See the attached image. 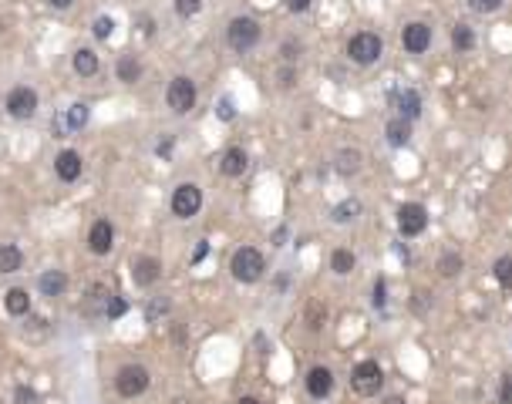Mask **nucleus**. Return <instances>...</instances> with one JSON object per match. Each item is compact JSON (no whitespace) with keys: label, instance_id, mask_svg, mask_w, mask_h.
Instances as JSON below:
<instances>
[{"label":"nucleus","instance_id":"obj_1","mask_svg":"<svg viewBox=\"0 0 512 404\" xmlns=\"http://www.w3.org/2000/svg\"><path fill=\"white\" fill-rule=\"evenodd\" d=\"M230 270H233V280L239 283H256L263 277V270H267V260H263V253L260 249H253V246H243L233 253V260H230Z\"/></svg>","mask_w":512,"mask_h":404},{"label":"nucleus","instance_id":"obj_2","mask_svg":"<svg viewBox=\"0 0 512 404\" xmlns=\"http://www.w3.org/2000/svg\"><path fill=\"white\" fill-rule=\"evenodd\" d=\"M381 384H385V370H381L378 361H361L351 370V388H354L361 398H374L381 391Z\"/></svg>","mask_w":512,"mask_h":404},{"label":"nucleus","instance_id":"obj_3","mask_svg":"<svg viewBox=\"0 0 512 404\" xmlns=\"http://www.w3.org/2000/svg\"><path fill=\"white\" fill-rule=\"evenodd\" d=\"M381 51H385V40L378 38L374 31H361V34H354L348 40V54H351L354 64H374L381 58Z\"/></svg>","mask_w":512,"mask_h":404},{"label":"nucleus","instance_id":"obj_4","mask_svg":"<svg viewBox=\"0 0 512 404\" xmlns=\"http://www.w3.org/2000/svg\"><path fill=\"white\" fill-rule=\"evenodd\" d=\"M226 40L233 51H249L260 44V24L253 17H233L230 27H226Z\"/></svg>","mask_w":512,"mask_h":404},{"label":"nucleus","instance_id":"obj_5","mask_svg":"<svg viewBox=\"0 0 512 404\" xmlns=\"http://www.w3.org/2000/svg\"><path fill=\"white\" fill-rule=\"evenodd\" d=\"M115 388H119L121 398H138V394H145V388H149V370H145L142 364H125L119 374H115Z\"/></svg>","mask_w":512,"mask_h":404},{"label":"nucleus","instance_id":"obj_6","mask_svg":"<svg viewBox=\"0 0 512 404\" xmlns=\"http://www.w3.org/2000/svg\"><path fill=\"white\" fill-rule=\"evenodd\" d=\"M165 101H169V108L175 115H186L189 108H196V84L186 78V75L172 78L169 81V91H165Z\"/></svg>","mask_w":512,"mask_h":404},{"label":"nucleus","instance_id":"obj_7","mask_svg":"<svg viewBox=\"0 0 512 404\" xmlns=\"http://www.w3.org/2000/svg\"><path fill=\"white\" fill-rule=\"evenodd\" d=\"M425 226H428V209L422 202H404L398 209V229H401V236H422Z\"/></svg>","mask_w":512,"mask_h":404},{"label":"nucleus","instance_id":"obj_8","mask_svg":"<svg viewBox=\"0 0 512 404\" xmlns=\"http://www.w3.org/2000/svg\"><path fill=\"white\" fill-rule=\"evenodd\" d=\"M34 112H38V91L34 88H27V84H21V88H14L10 94H7V115L10 118H34Z\"/></svg>","mask_w":512,"mask_h":404},{"label":"nucleus","instance_id":"obj_9","mask_svg":"<svg viewBox=\"0 0 512 404\" xmlns=\"http://www.w3.org/2000/svg\"><path fill=\"white\" fill-rule=\"evenodd\" d=\"M199 209H202V189L193 182H182L175 192H172V212L179 219H193Z\"/></svg>","mask_w":512,"mask_h":404},{"label":"nucleus","instance_id":"obj_10","mask_svg":"<svg viewBox=\"0 0 512 404\" xmlns=\"http://www.w3.org/2000/svg\"><path fill=\"white\" fill-rule=\"evenodd\" d=\"M112 246H115V226L108 219H95L91 229H88V249L95 256H108Z\"/></svg>","mask_w":512,"mask_h":404},{"label":"nucleus","instance_id":"obj_11","mask_svg":"<svg viewBox=\"0 0 512 404\" xmlns=\"http://www.w3.org/2000/svg\"><path fill=\"white\" fill-rule=\"evenodd\" d=\"M401 44H404V51H408V54H425V51H428V44H432V27H428V24H422V21L408 24V27L401 31Z\"/></svg>","mask_w":512,"mask_h":404},{"label":"nucleus","instance_id":"obj_12","mask_svg":"<svg viewBox=\"0 0 512 404\" xmlns=\"http://www.w3.org/2000/svg\"><path fill=\"white\" fill-rule=\"evenodd\" d=\"M158 277H162V263H158L156 256H138V260L132 263V280H135V286H152Z\"/></svg>","mask_w":512,"mask_h":404},{"label":"nucleus","instance_id":"obj_13","mask_svg":"<svg viewBox=\"0 0 512 404\" xmlns=\"http://www.w3.org/2000/svg\"><path fill=\"white\" fill-rule=\"evenodd\" d=\"M307 391H310V398H327L330 391H334V374H330V367H310V374H307Z\"/></svg>","mask_w":512,"mask_h":404},{"label":"nucleus","instance_id":"obj_14","mask_svg":"<svg viewBox=\"0 0 512 404\" xmlns=\"http://www.w3.org/2000/svg\"><path fill=\"white\" fill-rule=\"evenodd\" d=\"M54 172H58V179L61 182H75L81 175V155L75 149H64L58 159H54Z\"/></svg>","mask_w":512,"mask_h":404},{"label":"nucleus","instance_id":"obj_15","mask_svg":"<svg viewBox=\"0 0 512 404\" xmlns=\"http://www.w3.org/2000/svg\"><path fill=\"white\" fill-rule=\"evenodd\" d=\"M246 165H249L246 152H243L239 145H233V149H226V152H223V159H219V172H223L226 179H239V175L246 172Z\"/></svg>","mask_w":512,"mask_h":404},{"label":"nucleus","instance_id":"obj_16","mask_svg":"<svg viewBox=\"0 0 512 404\" xmlns=\"http://www.w3.org/2000/svg\"><path fill=\"white\" fill-rule=\"evenodd\" d=\"M3 307H7V314H14V317L31 314V296H27V290H24V286H10V290L3 293Z\"/></svg>","mask_w":512,"mask_h":404},{"label":"nucleus","instance_id":"obj_17","mask_svg":"<svg viewBox=\"0 0 512 404\" xmlns=\"http://www.w3.org/2000/svg\"><path fill=\"white\" fill-rule=\"evenodd\" d=\"M394 108H398V118H404V121L418 118V112H422L418 91H398V94H394Z\"/></svg>","mask_w":512,"mask_h":404},{"label":"nucleus","instance_id":"obj_18","mask_svg":"<svg viewBox=\"0 0 512 404\" xmlns=\"http://www.w3.org/2000/svg\"><path fill=\"white\" fill-rule=\"evenodd\" d=\"M64 290H68V277H64L61 270L40 273V293H44V296H61Z\"/></svg>","mask_w":512,"mask_h":404},{"label":"nucleus","instance_id":"obj_19","mask_svg":"<svg viewBox=\"0 0 512 404\" xmlns=\"http://www.w3.org/2000/svg\"><path fill=\"white\" fill-rule=\"evenodd\" d=\"M71 64H75V71H78L81 78H91V75L98 71V54H95L91 47H78Z\"/></svg>","mask_w":512,"mask_h":404},{"label":"nucleus","instance_id":"obj_20","mask_svg":"<svg viewBox=\"0 0 512 404\" xmlns=\"http://www.w3.org/2000/svg\"><path fill=\"white\" fill-rule=\"evenodd\" d=\"M385 135H388V142L391 145H408L411 142V121H404V118H391L388 121V128H385Z\"/></svg>","mask_w":512,"mask_h":404},{"label":"nucleus","instance_id":"obj_21","mask_svg":"<svg viewBox=\"0 0 512 404\" xmlns=\"http://www.w3.org/2000/svg\"><path fill=\"white\" fill-rule=\"evenodd\" d=\"M21 263H24V253L17 246H10V242L0 246V273H17Z\"/></svg>","mask_w":512,"mask_h":404},{"label":"nucleus","instance_id":"obj_22","mask_svg":"<svg viewBox=\"0 0 512 404\" xmlns=\"http://www.w3.org/2000/svg\"><path fill=\"white\" fill-rule=\"evenodd\" d=\"M330 270L341 273V277H348V273L354 270V253H351V249H334V256H330Z\"/></svg>","mask_w":512,"mask_h":404},{"label":"nucleus","instance_id":"obj_23","mask_svg":"<svg viewBox=\"0 0 512 404\" xmlns=\"http://www.w3.org/2000/svg\"><path fill=\"white\" fill-rule=\"evenodd\" d=\"M64 125H68V131L84 128V125H88V105H84V101L71 105V108H68V115H64Z\"/></svg>","mask_w":512,"mask_h":404},{"label":"nucleus","instance_id":"obj_24","mask_svg":"<svg viewBox=\"0 0 512 404\" xmlns=\"http://www.w3.org/2000/svg\"><path fill=\"white\" fill-rule=\"evenodd\" d=\"M452 44H455L459 51H472L475 47L472 27H469V24H455V27H452Z\"/></svg>","mask_w":512,"mask_h":404},{"label":"nucleus","instance_id":"obj_25","mask_svg":"<svg viewBox=\"0 0 512 404\" xmlns=\"http://www.w3.org/2000/svg\"><path fill=\"white\" fill-rule=\"evenodd\" d=\"M142 75V64L135 61V54H125L119 61V81H125V84H132V81Z\"/></svg>","mask_w":512,"mask_h":404},{"label":"nucleus","instance_id":"obj_26","mask_svg":"<svg viewBox=\"0 0 512 404\" xmlns=\"http://www.w3.org/2000/svg\"><path fill=\"white\" fill-rule=\"evenodd\" d=\"M357 168H361V152L351 149V152H341V155H337V172H341V175H354Z\"/></svg>","mask_w":512,"mask_h":404},{"label":"nucleus","instance_id":"obj_27","mask_svg":"<svg viewBox=\"0 0 512 404\" xmlns=\"http://www.w3.org/2000/svg\"><path fill=\"white\" fill-rule=\"evenodd\" d=\"M357 216H361V202L357 199L341 202V205L334 209V223H351V219H357Z\"/></svg>","mask_w":512,"mask_h":404},{"label":"nucleus","instance_id":"obj_28","mask_svg":"<svg viewBox=\"0 0 512 404\" xmlns=\"http://www.w3.org/2000/svg\"><path fill=\"white\" fill-rule=\"evenodd\" d=\"M438 273H441V277L462 273V256H459V253H445V256L438 260Z\"/></svg>","mask_w":512,"mask_h":404},{"label":"nucleus","instance_id":"obj_29","mask_svg":"<svg viewBox=\"0 0 512 404\" xmlns=\"http://www.w3.org/2000/svg\"><path fill=\"white\" fill-rule=\"evenodd\" d=\"M496 280L502 283V286H509V280H512V260L509 256H499V260H496Z\"/></svg>","mask_w":512,"mask_h":404},{"label":"nucleus","instance_id":"obj_30","mask_svg":"<svg viewBox=\"0 0 512 404\" xmlns=\"http://www.w3.org/2000/svg\"><path fill=\"white\" fill-rule=\"evenodd\" d=\"M112 34H115V21H112V17H98V21H95V38L108 40Z\"/></svg>","mask_w":512,"mask_h":404},{"label":"nucleus","instance_id":"obj_31","mask_svg":"<svg viewBox=\"0 0 512 404\" xmlns=\"http://www.w3.org/2000/svg\"><path fill=\"white\" fill-rule=\"evenodd\" d=\"M324 317H327V307L324 303H310V310H307V323H310V330H317L320 323H324Z\"/></svg>","mask_w":512,"mask_h":404},{"label":"nucleus","instance_id":"obj_32","mask_svg":"<svg viewBox=\"0 0 512 404\" xmlns=\"http://www.w3.org/2000/svg\"><path fill=\"white\" fill-rule=\"evenodd\" d=\"M165 310H169V300H165V296H156V300L149 303V310H145V317H149V323H156L158 317L165 314Z\"/></svg>","mask_w":512,"mask_h":404},{"label":"nucleus","instance_id":"obj_33","mask_svg":"<svg viewBox=\"0 0 512 404\" xmlns=\"http://www.w3.org/2000/svg\"><path fill=\"white\" fill-rule=\"evenodd\" d=\"M175 10H179V17H196L202 10V0H175Z\"/></svg>","mask_w":512,"mask_h":404},{"label":"nucleus","instance_id":"obj_34","mask_svg":"<svg viewBox=\"0 0 512 404\" xmlns=\"http://www.w3.org/2000/svg\"><path fill=\"white\" fill-rule=\"evenodd\" d=\"M469 7H472L475 14H496L502 7V0H469Z\"/></svg>","mask_w":512,"mask_h":404},{"label":"nucleus","instance_id":"obj_35","mask_svg":"<svg viewBox=\"0 0 512 404\" xmlns=\"http://www.w3.org/2000/svg\"><path fill=\"white\" fill-rule=\"evenodd\" d=\"M216 115L223 121H233V115H236V112H233V98H223V101L216 105Z\"/></svg>","mask_w":512,"mask_h":404},{"label":"nucleus","instance_id":"obj_36","mask_svg":"<svg viewBox=\"0 0 512 404\" xmlns=\"http://www.w3.org/2000/svg\"><path fill=\"white\" fill-rule=\"evenodd\" d=\"M385 293H388V286H385V280H378L374 283V296H371V303H374V307H385V303H388Z\"/></svg>","mask_w":512,"mask_h":404},{"label":"nucleus","instance_id":"obj_37","mask_svg":"<svg viewBox=\"0 0 512 404\" xmlns=\"http://www.w3.org/2000/svg\"><path fill=\"white\" fill-rule=\"evenodd\" d=\"M17 404H38V394H34L31 388L21 384V388H17Z\"/></svg>","mask_w":512,"mask_h":404},{"label":"nucleus","instance_id":"obj_38","mask_svg":"<svg viewBox=\"0 0 512 404\" xmlns=\"http://www.w3.org/2000/svg\"><path fill=\"white\" fill-rule=\"evenodd\" d=\"M499 401L509 404L512 401V377H502V388H499Z\"/></svg>","mask_w":512,"mask_h":404},{"label":"nucleus","instance_id":"obj_39","mask_svg":"<svg viewBox=\"0 0 512 404\" xmlns=\"http://www.w3.org/2000/svg\"><path fill=\"white\" fill-rule=\"evenodd\" d=\"M425 307H428V293H425V290H418V293H415V310H418V314H425Z\"/></svg>","mask_w":512,"mask_h":404},{"label":"nucleus","instance_id":"obj_40","mask_svg":"<svg viewBox=\"0 0 512 404\" xmlns=\"http://www.w3.org/2000/svg\"><path fill=\"white\" fill-rule=\"evenodd\" d=\"M310 7V0H287V10H293V14H304Z\"/></svg>","mask_w":512,"mask_h":404},{"label":"nucleus","instance_id":"obj_41","mask_svg":"<svg viewBox=\"0 0 512 404\" xmlns=\"http://www.w3.org/2000/svg\"><path fill=\"white\" fill-rule=\"evenodd\" d=\"M206 253H209V242L202 240V242H199V246H196V253H193V263H199V260H202Z\"/></svg>","mask_w":512,"mask_h":404},{"label":"nucleus","instance_id":"obj_42","mask_svg":"<svg viewBox=\"0 0 512 404\" xmlns=\"http://www.w3.org/2000/svg\"><path fill=\"white\" fill-rule=\"evenodd\" d=\"M47 3H51V7H54V10H68V7H71V3H75V0H47Z\"/></svg>","mask_w":512,"mask_h":404},{"label":"nucleus","instance_id":"obj_43","mask_svg":"<svg viewBox=\"0 0 512 404\" xmlns=\"http://www.w3.org/2000/svg\"><path fill=\"white\" fill-rule=\"evenodd\" d=\"M169 152H172V142H169V138H165V142H158V155H169Z\"/></svg>","mask_w":512,"mask_h":404},{"label":"nucleus","instance_id":"obj_44","mask_svg":"<svg viewBox=\"0 0 512 404\" xmlns=\"http://www.w3.org/2000/svg\"><path fill=\"white\" fill-rule=\"evenodd\" d=\"M236 404H260V401H256V398H239Z\"/></svg>","mask_w":512,"mask_h":404},{"label":"nucleus","instance_id":"obj_45","mask_svg":"<svg viewBox=\"0 0 512 404\" xmlns=\"http://www.w3.org/2000/svg\"><path fill=\"white\" fill-rule=\"evenodd\" d=\"M385 404H404V398H388Z\"/></svg>","mask_w":512,"mask_h":404}]
</instances>
